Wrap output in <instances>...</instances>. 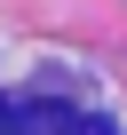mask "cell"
<instances>
[{"label": "cell", "instance_id": "obj_1", "mask_svg": "<svg viewBox=\"0 0 127 135\" xmlns=\"http://www.w3.org/2000/svg\"><path fill=\"white\" fill-rule=\"evenodd\" d=\"M24 127H56V135H111V119H95V111H56V103H8V95H0V135H24Z\"/></svg>", "mask_w": 127, "mask_h": 135}]
</instances>
